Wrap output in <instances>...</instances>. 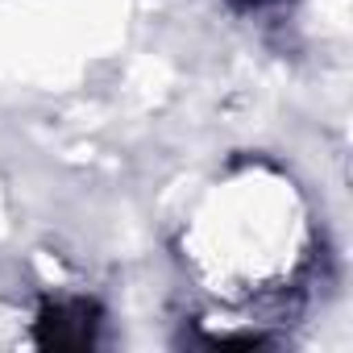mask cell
I'll return each instance as SVG.
<instances>
[{"label": "cell", "instance_id": "6da1fadb", "mask_svg": "<svg viewBox=\"0 0 353 353\" xmlns=\"http://www.w3.org/2000/svg\"><path fill=\"white\" fill-rule=\"evenodd\" d=\"M241 5H266V0H241Z\"/></svg>", "mask_w": 353, "mask_h": 353}]
</instances>
